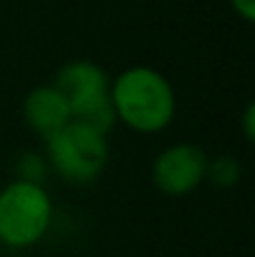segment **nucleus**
<instances>
[{"label":"nucleus","instance_id":"nucleus-5","mask_svg":"<svg viewBox=\"0 0 255 257\" xmlns=\"http://www.w3.org/2000/svg\"><path fill=\"white\" fill-rule=\"evenodd\" d=\"M208 168V155L203 148L193 143H178L165 148L155 160H153V182L160 192L180 197L200 187L205 180Z\"/></svg>","mask_w":255,"mask_h":257},{"label":"nucleus","instance_id":"nucleus-7","mask_svg":"<svg viewBox=\"0 0 255 257\" xmlns=\"http://www.w3.org/2000/svg\"><path fill=\"white\" fill-rule=\"evenodd\" d=\"M243 177V165L238 158H230V155H220L215 160L208 158V168H205V180H210L215 187L220 190H228V187H235Z\"/></svg>","mask_w":255,"mask_h":257},{"label":"nucleus","instance_id":"nucleus-2","mask_svg":"<svg viewBox=\"0 0 255 257\" xmlns=\"http://www.w3.org/2000/svg\"><path fill=\"white\" fill-rule=\"evenodd\" d=\"M53 222V200L43 185L13 180L0 187V242L10 250L38 245Z\"/></svg>","mask_w":255,"mask_h":257},{"label":"nucleus","instance_id":"nucleus-8","mask_svg":"<svg viewBox=\"0 0 255 257\" xmlns=\"http://www.w3.org/2000/svg\"><path fill=\"white\" fill-rule=\"evenodd\" d=\"M15 170L18 177L15 180H23V182H33V185H43L45 182V175H48V163L43 155H35V153H23L15 163Z\"/></svg>","mask_w":255,"mask_h":257},{"label":"nucleus","instance_id":"nucleus-9","mask_svg":"<svg viewBox=\"0 0 255 257\" xmlns=\"http://www.w3.org/2000/svg\"><path fill=\"white\" fill-rule=\"evenodd\" d=\"M230 5L245 23H250L255 18V0H230Z\"/></svg>","mask_w":255,"mask_h":257},{"label":"nucleus","instance_id":"nucleus-10","mask_svg":"<svg viewBox=\"0 0 255 257\" xmlns=\"http://www.w3.org/2000/svg\"><path fill=\"white\" fill-rule=\"evenodd\" d=\"M243 133H245V140H253L255 138V105L248 102L245 107V115H243Z\"/></svg>","mask_w":255,"mask_h":257},{"label":"nucleus","instance_id":"nucleus-6","mask_svg":"<svg viewBox=\"0 0 255 257\" xmlns=\"http://www.w3.org/2000/svg\"><path fill=\"white\" fill-rule=\"evenodd\" d=\"M23 117L33 133L40 138H53L58 130H63L73 117L65 97L58 92L55 85H38L25 95L23 102Z\"/></svg>","mask_w":255,"mask_h":257},{"label":"nucleus","instance_id":"nucleus-3","mask_svg":"<svg viewBox=\"0 0 255 257\" xmlns=\"http://www.w3.org/2000/svg\"><path fill=\"white\" fill-rule=\"evenodd\" d=\"M53 85L65 97L70 107V117L75 122L88 125L103 135H108L118 122L110 100V78L98 63L93 60L65 63L58 70Z\"/></svg>","mask_w":255,"mask_h":257},{"label":"nucleus","instance_id":"nucleus-4","mask_svg":"<svg viewBox=\"0 0 255 257\" xmlns=\"http://www.w3.org/2000/svg\"><path fill=\"white\" fill-rule=\"evenodd\" d=\"M110 158L108 135L70 120L63 130L45 140V163L65 182L85 185L98 180Z\"/></svg>","mask_w":255,"mask_h":257},{"label":"nucleus","instance_id":"nucleus-1","mask_svg":"<svg viewBox=\"0 0 255 257\" xmlns=\"http://www.w3.org/2000/svg\"><path fill=\"white\" fill-rule=\"evenodd\" d=\"M110 100L115 120L135 133H160L175 117V90L148 65H133L110 80Z\"/></svg>","mask_w":255,"mask_h":257}]
</instances>
